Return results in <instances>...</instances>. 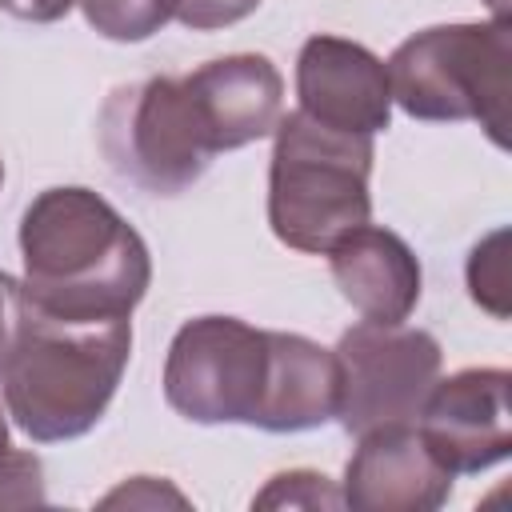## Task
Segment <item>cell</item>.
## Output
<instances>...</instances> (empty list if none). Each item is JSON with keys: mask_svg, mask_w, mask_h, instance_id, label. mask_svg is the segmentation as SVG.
<instances>
[{"mask_svg": "<svg viewBox=\"0 0 512 512\" xmlns=\"http://www.w3.org/2000/svg\"><path fill=\"white\" fill-rule=\"evenodd\" d=\"M20 256L24 300L64 320L132 316L152 284L144 236L100 192L80 184L32 196L20 216Z\"/></svg>", "mask_w": 512, "mask_h": 512, "instance_id": "1", "label": "cell"}, {"mask_svg": "<svg viewBox=\"0 0 512 512\" xmlns=\"http://www.w3.org/2000/svg\"><path fill=\"white\" fill-rule=\"evenodd\" d=\"M132 356V316L64 320L20 300L0 360V388L12 424L36 444L92 432L108 412Z\"/></svg>", "mask_w": 512, "mask_h": 512, "instance_id": "2", "label": "cell"}, {"mask_svg": "<svg viewBox=\"0 0 512 512\" xmlns=\"http://www.w3.org/2000/svg\"><path fill=\"white\" fill-rule=\"evenodd\" d=\"M272 136L268 228L284 248L324 256L372 216V136L328 128L300 108L280 116Z\"/></svg>", "mask_w": 512, "mask_h": 512, "instance_id": "3", "label": "cell"}, {"mask_svg": "<svg viewBox=\"0 0 512 512\" xmlns=\"http://www.w3.org/2000/svg\"><path fill=\"white\" fill-rule=\"evenodd\" d=\"M392 104L412 120H476L496 148H508L512 20H464L412 32L388 56Z\"/></svg>", "mask_w": 512, "mask_h": 512, "instance_id": "4", "label": "cell"}, {"mask_svg": "<svg viewBox=\"0 0 512 512\" xmlns=\"http://www.w3.org/2000/svg\"><path fill=\"white\" fill-rule=\"evenodd\" d=\"M100 148L124 180L152 196H180L216 156L184 76L116 88L100 112Z\"/></svg>", "mask_w": 512, "mask_h": 512, "instance_id": "5", "label": "cell"}, {"mask_svg": "<svg viewBox=\"0 0 512 512\" xmlns=\"http://www.w3.org/2000/svg\"><path fill=\"white\" fill-rule=\"evenodd\" d=\"M272 372L268 328L240 316H196L176 328L164 360V400L192 424L256 428Z\"/></svg>", "mask_w": 512, "mask_h": 512, "instance_id": "6", "label": "cell"}, {"mask_svg": "<svg viewBox=\"0 0 512 512\" xmlns=\"http://www.w3.org/2000/svg\"><path fill=\"white\" fill-rule=\"evenodd\" d=\"M336 420L348 436L388 424H416L428 388L440 380V340L408 324H352L336 348Z\"/></svg>", "mask_w": 512, "mask_h": 512, "instance_id": "7", "label": "cell"}, {"mask_svg": "<svg viewBox=\"0 0 512 512\" xmlns=\"http://www.w3.org/2000/svg\"><path fill=\"white\" fill-rule=\"evenodd\" d=\"M512 372L508 368H460L436 380L420 404L416 432L428 452L452 476H476L512 452Z\"/></svg>", "mask_w": 512, "mask_h": 512, "instance_id": "8", "label": "cell"}, {"mask_svg": "<svg viewBox=\"0 0 512 512\" xmlns=\"http://www.w3.org/2000/svg\"><path fill=\"white\" fill-rule=\"evenodd\" d=\"M296 96L304 116L340 132L376 136L392 124L388 68L372 48L348 36L316 32L300 44Z\"/></svg>", "mask_w": 512, "mask_h": 512, "instance_id": "9", "label": "cell"}, {"mask_svg": "<svg viewBox=\"0 0 512 512\" xmlns=\"http://www.w3.org/2000/svg\"><path fill=\"white\" fill-rule=\"evenodd\" d=\"M340 500L352 512H436L452 496V472L428 452L416 424H388L356 436Z\"/></svg>", "mask_w": 512, "mask_h": 512, "instance_id": "10", "label": "cell"}, {"mask_svg": "<svg viewBox=\"0 0 512 512\" xmlns=\"http://www.w3.org/2000/svg\"><path fill=\"white\" fill-rule=\"evenodd\" d=\"M212 152H232L272 136L284 116V76L260 52H232L184 76Z\"/></svg>", "mask_w": 512, "mask_h": 512, "instance_id": "11", "label": "cell"}, {"mask_svg": "<svg viewBox=\"0 0 512 512\" xmlns=\"http://www.w3.org/2000/svg\"><path fill=\"white\" fill-rule=\"evenodd\" d=\"M340 296L372 324H404L424 292V272L404 236L380 224L344 232L328 252Z\"/></svg>", "mask_w": 512, "mask_h": 512, "instance_id": "12", "label": "cell"}, {"mask_svg": "<svg viewBox=\"0 0 512 512\" xmlns=\"http://www.w3.org/2000/svg\"><path fill=\"white\" fill-rule=\"evenodd\" d=\"M268 340H272V372L256 428L308 432L336 420L340 376L332 348H320L300 332H276V328H268Z\"/></svg>", "mask_w": 512, "mask_h": 512, "instance_id": "13", "label": "cell"}, {"mask_svg": "<svg viewBox=\"0 0 512 512\" xmlns=\"http://www.w3.org/2000/svg\"><path fill=\"white\" fill-rule=\"evenodd\" d=\"M88 28L116 44H140L156 36L172 16L176 0H76Z\"/></svg>", "mask_w": 512, "mask_h": 512, "instance_id": "14", "label": "cell"}, {"mask_svg": "<svg viewBox=\"0 0 512 512\" xmlns=\"http://www.w3.org/2000/svg\"><path fill=\"white\" fill-rule=\"evenodd\" d=\"M464 280H468V296L492 312L496 320H508L512 304H508V232L496 228L488 232L472 252H468V264H464Z\"/></svg>", "mask_w": 512, "mask_h": 512, "instance_id": "15", "label": "cell"}, {"mask_svg": "<svg viewBox=\"0 0 512 512\" xmlns=\"http://www.w3.org/2000/svg\"><path fill=\"white\" fill-rule=\"evenodd\" d=\"M8 404L0 388V508H28L44 504V464L36 452H24L12 444L8 428Z\"/></svg>", "mask_w": 512, "mask_h": 512, "instance_id": "16", "label": "cell"}, {"mask_svg": "<svg viewBox=\"0 0 512 512\" xmlns=\"http://www.w3.org/2000/svg\"><path fill=\"white\" fill-rule=\"evenodd\" d=\"M252 508H344L340 488L312 468H288L276 472L256 496Z\"/></svg>", "mask_w": 512, "mask_h": 512, "instance_id": "17", "label": "cell"}, {"mask_svg": "<svg viewBox=\"0 0 512 512\" xmlns=\"http://www.w3.org/2000/svg\"><path fill=\"white\" fill-rule=\"evenodd\" d=\"M260 0H176V20L192 32H216L248 20Z\"/></svg>", "mask_w": 512, "mask_h": 512, "instance_id": "18", "label": "cell"}, {"mask_svg": "<svg viewBox=\"0 0 512 512\" xmlns=\"http://www.w3.org/2000/svg\"><path fill=\"white\" fill-rule=\"evenodd\" d=\"M164 500H172V504H188L176 488H168V484H160L156 476H132L128 484H120L116 492H108L100 504L104 508H112V504H164Z\"/></svg>", "mask_w": 512, "mask_h": 512, "instance_id": "19", "label": "cell"}, {"mask_svg": "<svg viewBox=\"0 0 512 512\" xmlns=\"http://www.w3.org/2000/svg\"><path fill=\"white\" fill-rule=\"evenodd\" d=\"M72 4L76 0H4L0 8L28 24H52V20H64L72 12Z\"/></svg>", "mask_w": 512, "mask_h": 512, "instance_id": "20", "label": "cell"}, {"mask_svg": "<svg viewBox=\"0 0 512 512\" xmlns=\"http://www.w3.org/2000/svg\"><path fill=\"white\" fill-rule=\"evenodd\" d=\"M20 300H24V292H20V280H16V276H8V272L0 268V360H4V352H8V340H12L16 316H20Z\"/></svg>", "mask_w": 512, "mask_h": 512, "instance_id": "21", "label": "cell"}, {"mask_svg": "<svg viewBox=\"0 0 512 512\" xmlns=\"http://www.w3.org/2000/svg\"><path fill=\"white\" fill-rule=\"evenodd\" d=\"M488 8H492V16H508V0H488Z\"/></svg>", "mask_w": 512, "mask_h": 512, "instance_id": "22", "label": "cell"}, {"mask_svg": "<svg viewBox=\"0 0 512 512\" xmlns=\"http://www.w3.org/2000/svg\"><path fill=\"white\" fill-rule=\"evenodd\" d=\"M0 184H4V160H0Z\"/></svg>", "mask_w": 512, "mask_h": 512, "instance_id": "23", "label": "cell"}, {"mask_svg": "<svg viewBox=\"0 0 512 512\" xmlns=\"http://www.w3.org/2000/svg\"><path fill=\"white\" fill-rule=\"evenodd\" d=\"M0 4H4V0H0Z\"/></svg>", "mask_w": 512, "mask_h": 512, "instance_id": "24", "label": "cell"}]
</instances>
